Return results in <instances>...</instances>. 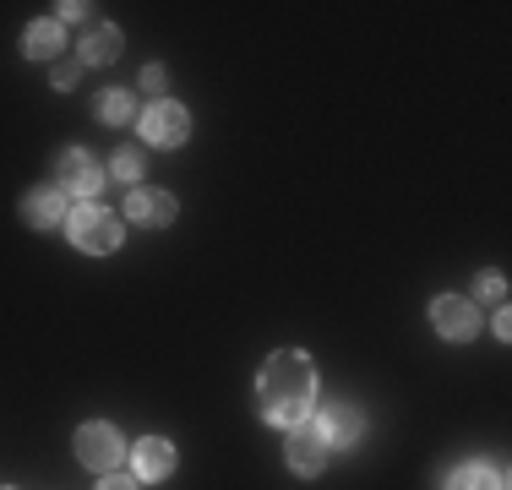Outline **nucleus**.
I'll return each mask as SVG.
<instances>
[{
	"label": "nucleus",
	"mask_w": 512,
	"mask_h": 490,
	"mask_svg": "<svg viewBox=\"0 0 512 490\" xmlns=\"http://www.w3.org/2000/svg\"><path fill=\"white\" fill-rule=\"evenodd\" d=\"M311 398H316V371L300 349H278L262 365V382H256V403H262V420L273 425H300L311 420Z\"/></svg>",
	"instance_id": "obj_1"
},
{
	"label": "nucleus",
	"mask_w": 512,
	"mask_h": 490,
	"mask_svg": "<svg viewBox=\"0 0 512 490\" xmlns=\"http://www.w3.org/2000/svg\"><path fill=\"white\" fill-rule=\"evenodd\" d=\"M66 235L82 245V251H93V256H109L120 245V218L109 213V207H93V202H82V207H71V218H66Z\"/></svg>",
	"instance_id": "obj_2"
},
{
	"label": "nucleus",
	"mask_w": 512,
	"mask_h": 490,
	"mask_svg": "<svg viewBox=\"0 0 512 490\" xmlns=\"http://www.w3.org/2000/svg\"><path fill=\"white\" fill-rule=\"evenodd\" d=\"M191 137V115L180 104H169V98H158V104L142 109V142L153 147H180Z\"/></svg>",
	"instance_id": "obj_3"
},
{
	"label": "nucleus",
	"mask_w": 512,
	"mask_h": 490,
	"mask_svg": "<svg viewBox=\"0 0 512 490\" xmlns=\"http://www.w3.org/2000/svg\"><path fill=\"white\" fill-rule=\"evenodd\" d=\"M77 458L88 463V469L109 474L120 458H126V441H120V431H115V425L93 420V425H82V431H77Z\"/></svg>",
	"instance_id": "obj_4"
},
{
	"label": "nucleus",
	"mask_w": 512,
	"mask_h": 490,
	"mask_svg": "<svg viewBox=\"0 0 512 490\" xmlns=\"http://www.w3.org/2000/svg\"><path fill=\"white\" fill-rule=\"evenodd\" d=\"M431 322H436V333H442V338L463 343V338L480 333V305L463 300V294H436V300H431Z\"/></svg>",
	"instance_id": "obj_5"
},
{
	"label": "nucleus",
	"mask_w": 512,
	"mask_h": 490,
	"mask_svg": "<svg viewBox=\"0 0 512 490\" xmlns=\"http://www.w3.org/2000/svg\"><path fill=\"white\" fill-rule=\"evenodd\" d=\"M284 458H289V469H295V474H316V469H322V463H327V441H322V431H316V420L289 425Z\"/></svg>",
	"instance_id": "obj_6"
},
{
	"label": "nucleus",
	"mask_w": 512,
	"mask_h": 490,
	"mask_svg": "<svg viewBox=\"0 0 512 490\" xmlns=\"http://www.w3.org/2000/svg\"><path fill=\"white\" fill-rule=\"evenodd\" d=\"M99 164H93L88 153H82V147H66V153L55 158V186L60 191H77V196H93L99 191Z\"/></svg>",
	"instance_id": "obj_7"
},
{
	"label": "nucleus",
	"mask_w": 512,
	"mask_h": 490,
	"mask_svg": "<svg viewBox=\"0 0 512 490\" xmlns=\"http://www.w3.org/2000/svg\"><path fill=\"white\" fill-rule=\"evenodd\" d=\"M316 431H322V441L327 447H355L360 441V431H365V420H360V409L355 403H327L322 409V420H316Z\"/></svg>",
	"instance_id": "obj_8"
},
{
	"label": "nucleus",
	"mask_w": 512,
	"mask_h": 490,
	"mask_svg": "<svg viewBox=\"0 0 512 490\" xmlns=\"http://www.w3.org/2000/svg\"><path fill=\"white\" fill-rule=\"evenodd\" d=\"M22 218H28L33 229H66V218H71L66 191H33V196H22Z\"/></svg>",
	"instance_id": "obj_9"
},
{
	"label": "nucleus",
	"mask_w": 512,
	"mask_h": 490,
	"mask_svg": "<svg viewBox=\"0 0 512 490\" xmlns=\"http://www.w3.org/2000/svg\"><path fill=\"white\" fill-rule=\"evenodd\" d=\"M131 224H148V229H164V224H175V196H164V191H131Z\"/></svg>",
	"instance_id": "obj_10"
},
{
	"label": "nucleus",
	"mask_w": 512,
	"mask_h": 490,
	"mask_svg": "<svg viewBox=\"0 0 512 490\" xmlns=\"http://www.w3.org/2000/svg\"><path fill=\"white\" fill-rule=\"evenodd\" d=\"M131 458H137L142 480H164V474H175V447H169V441H158V436L137 441V447H131Z\"/></svg>",
	"instance_id": "obj_11"
},
{
	"label": "nucleus",
	"mask_w": 512,
	"mask_h": 490,
	"mask_svg": "<svg viewBox=\"0 0 512 490\" xmlns=\"http://www.w3.org/2000/svg\"><path fill=\"white\" fill-rule=\"evenodd\" d=\"M115 55H120V28H109V22L88 28V39H82V60H88V66H109Z\"/></svg>",
	"instance_id": "obj_12"
},
{
	"label": "nucleus",
	"mask_w": 512,
	"mask_h": 490,
	"mask_svg": "<svg viewBox=\"0 0 512 490\" xmlns=\"http://www.w3.org/2000/svg\"><path fill=\"white\" fill-rule=\"evenodd\" d=\"M447 490H507V480L491 469H480V463H463L453 480H447Z\"/></svg>",
	"instance_id": "obj_13"
},
{
	"label": "nucleus",
	"mask_w": 512,
	"mask_h": 490,
	"mask_svg": "<svg viewBox=\"0 0 512 490\" xmlns=\"http://www.w3.org/2000/svg\"><path fill=\"white\" fill-rule=\"evenodd\" d=\"M60 39H66L60 22H33V28H28V55L33 60H50V55H60Z\"/></svg>",
	"instance_id": "obj_14"
},
{
	"label": "nucleus",
	"mask_w": 512,
	"mask_h": 490,
	"mask_svg": "<svg viewBox=\"0 0 512 490\" xmlns=\"http://www.w3.org/2000/svg\"><path fill=\"white\" fill-rule=\"evenodd\" d=\"M126 115H131V93H126V88L99 93V120H104V126H120Z\"/></svg>",
	"instance_id": "obj_15"
},
{
	"label": "nucleus",
	"mask_w": 512,
	"mask_h": 490,
	"mask_svg": "<svg viewBox=\"0 0 512 490\" xmlns=\"http://www.w3.org/2000/svg\"><path fill=\"white\" fill-rule=\"evenodd\" d=\"M115 180H126V186H131V180H142V153L120 147V153H115Z\"/></svg>",
	"instance_id": "obj_16"
},
{
	"label": "nucleus",
	"mask_w": 512,
	"mask_h": 490,
	"mask_svg": "<svg viewBox=\"0 0 512 490\" xmlns=\"http://www.w3.org/2000/svg\"><path fill=\"white\" fill-rule=\"evenodd\" d=\"M55 88H77V77H82V60H55Z\"/></svg>",
	"instance_id": "obj_17"
},
{
	"label": "nucleus",
	"mask_w": 512,
	"mask_h": 490,
	"mask_svg": "<svg viewBox=\"0 0 512 490\" xmlns=\"http://www.w3.org/2000/svg\"><path fill=\"white\" fill-rule=\"evenodd\" d=\"M142 93H153V104H158V93H164V71H158V66L142 71Z\"/></svg>",
	"instance_id": "obj_18"
},
{
	"label": "nucleus",
	"mask_w": 512,
	"mask_h": 490,
	"mask_svg": "<svg viewBox=\"0 0 512 490\" xmlns=\"http://www.w3.org/2000/svg\"><path fill=\"white\" fill-rule=\"evenodd\" d=\"M60 17H66V22H82V17H88V6H82V0H66V6H60Z\"/></svg>",
	"instance_id": "obj_19"
},
{
	"label": "nucleus",
	"mask_w": 512,
	"mask_h": 490,
	"mask_svg": "<svg viewBox=\"0 0 512 490\" xmlns=\"http://www.w3.org/2000/svg\"><path fill=\"white\" fill-rule=\"evenodd\" d=\"M99 490H137V485H131V480H126V474H109V480H104Z\"/></svg>",
	"instance_id": "obj_20"
}]
</instances>
